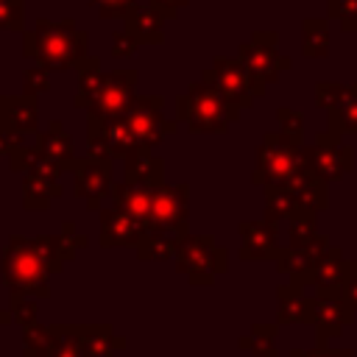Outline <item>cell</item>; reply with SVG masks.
<instances>
[{"instance_id": "obj_1", "label": "cell", "mask_w": 357, "mask_h": 357, "mask_svg": "<svg viewBox=\"0 0 357 357\" xmlns=\"http://www.w3.org/2000/svg\"><path fill=\"white\" fill-rule=\"evenodd\" d=\"M50 265L42 254L39 237L25 240V237H11L8 245L3 248L0 257V282L8 290L17 293H28L33 298H47L50 296Z\"/></svg>"}, {"instance_id": "obj_2", "label": "cell", "mask_w": 357, "mask_h": 357, "mask_svg": "<svg viewBox=\"0 0 357 357\" xmlns=\"http://www.w3.org/2000/svg\"><path fill=\"white\" fill-rule=\"evenodd\" d=\"M28 53L47 70L73 67L84 56V33L75 31L73 20L59 25L39 20L36 31L28 36Z\"/></svg>"}, {"instance_id": "obj_3", "label": "cell", "mask_w": 357, "mask_h": 357, "mask_svg": "<svg viewBox=\"0 0 357 357\" xmlns=\"http://www.w3.org/2000/svg\"><path fill=\"white\" fill-rule=\"evenodd\" d=\"M307 170L304 162V148L293 142L284 134H268L259 153H257V170L254 181L268 184V187H290L301 173Z\"/></svg>"}, {"instance_id": "obj_4", "label": "cell", "mask_w": 357, "mask_h": 357, "mask_svg": "<svg viewBox=\"0 0 357 357\" xmlns=\"http://www.w3.org/2000/svg\"><path fill=\"white\" fill-rule=\"evenodd\" d=\"M137 84V73H114V75H95L92 81H81V92L75 98L78 106L89 109V120L123 117L134 100L131 86Z\"/></svg>"}, {"instance_id": "obj_5", "label": "cell", "mask_w": 357, "mask_h": 357, "mask_svg": "<svg viewBox=\"0 0 357 357\" xmlns=\"http://www.w3.org/2000/svg\"><path fill=\"white\" fill-rule=\"evenodd\" d=\"M178 114L192 131H223L229 120L237 117V112L206 78H201V84H192L187 95L178 98Z\"/></svg>"}, {"instance_id": "obj_6", "label": "cell", "mask_w": 357, "mask_h": 357, "mask_svg": "<svg viewBox=\"0 0 357 357\" xmlns=\"http://www.w3.org/2000/svg\"><path fill=\"white\" fill-rule=\"evenodd\" d=\"M176 268L190 276L192 284H212L226 271V248L215 245L209 234H184L176 245Z\"/></svg>"}, {"instance_id": "obj_7", "label": "cell", "mask_w": 357, "mask_h": 357, "mask_svg": "<svg viewBox=\"0 0 357 357\" xmlns=\"http://www.w3.org/2000/svg\"><path fill=\"white\" fill-rule=\"evenodd\" d=\"M240 61L248 70L257 95H262L265 84L276 81L279 73L290 67V59H282L276 50V33H254V39L240 47Z\"/></svg>"}, {"instance_id": "obj_8", "label": "cell", "mask_w": 357, "mask_h": 357, "mask_svg": "<svg viewBox=\"0 0 357 357\" xmlns=\"http://www.w3.org/2000/svg\"><path fill=\"white\" fill-rule=\"evenodd\" d=\"M86 145L92 156L112 159V156H134L139 151V142L134 139L126 117H106V120H89Z\"/></svg>"}, {"instance_id": "obj_9", "label": "cell", "mask_w": 357, "mask_h": 357, "mask_svg": "<svg viewBox=\"0 0 357 357\" xmlns=\"http://www.w3.org/2000/svg\"><path fill=\"white\" fill-rule=\"evenodd\" d=\"M312 304V326H315V346H329L332 337H340L343 329L351 324L354 310L340 298L335 290H315Z\"/></svg>"}, {"instance_id": "obj_10", "label": "cell", "mask_w": 357, "mask_h": 357, "mask_svg": "<svg viewBox=\"0 0 357 357\" xmlns=\"http://www.w3.org/2000/svg\"><path fill=\"white\" fill-rule=\"evenodd\" d=\"M204 78L226 98V103L234 112L245 109L251 103V98L257 95L254 92V84H251V75H248V70L243 67L240 59L237 61L234 59H218L215 67L209 73H204Z\"/></svg>"}, {"instance_id": "obj_11", "label": "cell", "mask_w": 357, "mask_h": 357, "mask_svg": "<svg viewBox=\"0 0 357 357\" xmlns=\"http://www.w3.org/2000/svg\"><path fill=\"white\" fill-rule=\"evenodd\" d=\"M329 248H332V245H329L326 234H315L312 240H307V243H301V245H287V248H282L279 257H276V265H279V271H282L284 276H290L293 284L307 287L310 279H312V271L318 268V262L326 257Z\"/></svg>"}, {"instance_id": "obj_12", "label": "cell", "mask_w": 357, "mask_h": 357, "mask_svg": "<svg viewBox=\"0 0 357 357\" xmlns=\"http://www.w3.org/2000/svg\"><path fill=\"white\" fill-rule=\"evenodd\" d=\"M304 162L318 178L337 181L351 170V148L343 145L335 131H329V137H318L312 148H304Z\"/></svg>"}, {"instance_id": "obj_13", "label": "cell", "mask_w": 357, "mask_h": 357, "mask_svg": "<svg viewBox=\"0 0 357 357\" xmlns=\"http://www.w3.org/2000/svg\"><path fill=\"white\" fill-rule=\"evenodd\" d=\"M159 106H162L159 98H134L128 112L123 114L128 128H131V134H134V139L139 142V148H151L153 142H159L165 137V131L173 128L170 123L162 120Z\"/></svg>"}, {"instance_id": "obj_14", "label": "cell", "mask_w": 357, "mask_h": 357, "mask_svg": "<svg viewBox=\"0 0 357 357\" xmlns=\"http://www.w3.org/2000/svg\"><path fill=\"white\" fill-rule=\"evenodd\" d=\"M151 226L187 234V187H153L148 229Z\"/></svg>"}, {"instance_id": "obj_15", "label": "cell", "mask_w": 357, "mask_h": 357, "mask_svg": "<svg viewBox=\"0 0 357 357\" xmlns=\"http://www.w3.org/2000/svg\"><path fill=\"white\" fill-rule=\"evenodd\" d=\"M75 192L81 198H86V204L92 209H98L100 198L112 190V170L106 159H86V162H75Z\"/></svg>"}, {"instance_id": "obj_16", "label": "cell", "mask_w": 357, "mask_h": 357, "mask_svg": "<svg viewBox=\"0 0 357 357\" xmlns=\"http://www.w3.org/2000/svg\"><path fill=\"white\" fill-rule=\"evenodd\" d=\"M145 234V226L131 218L128 212H123L120 206L114 209H103L100 212V245L112 248V245H139Z\"/></svg>"}, {"instance_id": "obj_17", "label": "cell", "mask_w": 357, "mask_h": 357, "mask_svg": "<svg viewBox=\"0 0 357 357\" xmlns=\"http://www.w3.org/2000/svg\"><path fill=\"white\" fill-rule=\"evenodd\" d=\"M243 245H240V259H276L279 257V234L271 220L259 223H243L240 226Z\"/></svg>"}, {"instance_id": "obj_18", "label": "cell", "mask_w": 357, "mask_h": 357, "mask_svg": "<svg viewBox=\"0 0 357 357\" xmlns=\"http://www.w3.org/2000/svg\"><path fill=\"white\" fill-rule=\"evenodd\" d=\"M312 304L304 287L287 282L276 290V324H312Z\"/></svg>"}, {"instance_id": "obj_19", "label": "cell", "mask_w": 357, "mask_h": 357, "mask_svg": "<svg viewBox=\"0 0 357 357\" xmlns=\"http://www.w3.org/2000/svg\"><path fill=\"white\" fill-rule=\"evenodd\" d=\"M349 271H351V259H346L343 254H340V248H329L326 251V257L318 262V268L312 271V279H310V284L315 287V290H340V284L346 282V276H349Z\"/></svg>"}, {"instance_id": "obj_20", "label": "cell", "mask_w": 357, "mask_h": 357, "mask_svg": "<svg viewBox=\"0 0 357 357\" xmlns=\"http://www.w3.org/2000/svg\"><path fill=\"white\" fill-rule=\"evenodd\" d=\"M126 349V337L109 324H84V354L86 357H114Z\"/></svg>"}, {"instance_id": "obj_21", "label": "cell", "mask_w": 357, "mask_h": 357, "mask_svg": "<svg viewBox=\"0 0 357 357\" xmlns=\"http://www.w3.org/2000/svg\"><path fill=\"white\" fill-rule=\"evenodd\" d=\"M184 234L178 231H170V229H159V226H151L145 229L139 245H137V254L139 259H167V257H176V245Z\"/></svg>"}, {"instance_id": "obj_22", "label": "cell", "mask_w": 357, "mask_h": 357, "mask_svg": "<svg viewBox=\"0 0 357 357\" xmlns=\"http://www.w3.org/2000/svg\"><path fill=\"white\" fill-rule=\"evenodd\" d=\"M276 332H279V324H254L251 332L243 335L237 343L243 351H251L254 357H279Z\"/></svg>"}, {"instance_id": "obj_23", "label": "cell", "mask_w": 357, "mask_h": 357, "mask_svg": "<svg viewBox=\"0 0 357 357\" xmlns=\"http://www.w3.org/2000/svg\"><path fill=\"white\" fill-rule=\"evenodd\" d=\"M126 178H128L131 184L159 187V181H162V162H156L153 156H148V153H145V148H139L134 156H128Z\"/></svg>"}, {"instance_id": "obj_24", "label": "cell", "mask_w": 357, "mask_h": 357, "mask_svg": "<svg viewBox=\"0 0 357 357\" xmlns=\"http://www.w3.org/2000/svg\"><path fill=\"white\" fill-rule=\"evenodd\" d=\"M42 156L53 165H75L73 142L61 131V123H50V134H45V139H42Z\"/></svg>"}, {"instance_id": "obj_25", "label": "cell", "mask_w": 357, "mask_h": 357, "mask_svg": "<svg viewBox=\"0 0 357 357\" xmlns=\"http://www.w3.org/2000/svg\"><path fill=\"white\" fill-rule=\"evenodd\" d=\"M22 357H53V329L42 324L22 326Z\"/></svg>"}, {"instance_id": "obj_26", "label": "cell", "mask_w": 357, "mask_h": 357, "mask_svg": "<svg viewBox=\"0 0 357 357\" xmlns=\"http://www.w3.org/2000/svg\"><path fill=\"white\" fill-rule=\"evenodd\" d=\"M162 20H167L162 11L151 8H134L128 14V33H137L139 39H159L162 33Z\"/></svg>"}, {"instance_id": "obj_27", "label": "cell", "mask_w": 357, "mask_h": 357, "mask_svg": "<svg viewBox=\"0 0 357 357\" xmlns=\"http://www.w3.org/2000/svg\"><path fill=\"white\" fill-rule=\"evenodd\" d=\"M326 42H329L326 22H321V20H307V22H304V53L312 56V59L326 56Z\"/></svg>"}, {"instance_id": "obj_28", "label": "cell", "mask_w": 357, "mask_h": 357, "mask_svg": "<svg viewBox=\"0 0 357 357\" xmlns=\"http://www.w3.org/2000/svg\"><path fill=\"white\" fill-rule=\"evenodd\" d=\"M8 312H11V321L20 324V326L36 324V301H33L28 293H17V290H11Z\"/></svg>"}, {"instance_id": "obj_29", "label": "cell", "mask_w": 357, "mask_h": 357, "mask_svg": "<svg viewBox=\"0 0 357 357\" xmlns=\"http://www.w3.org/2000/svg\"><path fill=\"white\" fill-rule=\"evenodd\" d=\"M329 14L343 22V28L357 31V0H329Z\"/></svg>"}, {"instance_id": "obj_30", "label": "cell", "mask_w": 357, "mask_h": 357, "mask_svg": "<svg viewBox=\"0 0 357 357\" xmlns=\"http://www.w3.org/2000/svg\"><path fill=\"white\" fill-rule=\"evenodd\" d=\"M22 0H0V28H22Z\"/></svg>"}, {"instance_id": "obj_31", "label": "cell", "mask_w": 357, "mask_h": 357, "mask_svg": "<svg viewBox=\"0 0 357 357\" xmlns=\"http://www.w3.org/2000/svg\"><path fill=\"white\" fill-rule=\"evenodd\" d=\"M346 95H349V89L346 86H340V84H318V106H326V109H335V106H340L343 100H346Z\"/></svg>"}, {"instance_id": "obj_32", "label": "cell", "mask_w": 357, "mask_h": 357, "mask_svg": "<svg viewBox=\"0 0 357 357\" xmlns=\"http://www.w3.org/2000/svg\"><path fill=\"white\" fill-rule=\"evenodd\" d=\"M279 123H282V134L290 137L293 142L301 145V134H304V120L298 114H293L290 109H282L279 112Z\"/></svg>"}, {"instance_id": "obj_33", "label": "cell", "mask_w": 357, "mask_h": 357, "mask_svg": "<svg viewBox=\"0 0 357 357\" xmlns=\"http://www.w3.org/2000/svg\"><path fill=\"white\" fill-rule=\"evenodd\" d=\"M92 3L100 8L103 17H128L137 8L134 0H92Z\"/></svg>"}, {"instance_id": "obj_34", "label": "cell", "mask_w": 357, "mask_h": 357, "mask_svg": "<svg viewBox=\"0 0 357 357\" xmlns=\"http://www.w3.org/2000/svg\"><path fill=\"white\" fill-rule=\"evenodd\" d=\"M290 357H354L351 349H329V346H312V349H293Z\"/></svg>"}, {"instance_id": "obj_35", "label": "cell", "mask_w": 357, "mask_h": 357, "mask_svg": "<svg viewBox=\"0 0 357 357\" xmlns=\"http://www.w3.org/2000/svg\"><path fill=\"white\" fill-rule=\"evenodd\" d=\"M187 0H151V6L156 8V11H162L165 17H173L176 14V8L178 6H184Z\"/></svg>"}, {"instance_id": "obj_36", "label": "cell", "mask_w": 357, "mask_h": 357, "mask_svg": "<svg viewBox=\"0 0 357 357\" xmlns=\"http://www.w3.org/2000/svg\"><path fill=\"white\" fill-rule=\"evenodd\" d=\"M6 324H14L11 321V312L8 310H0V326H6Z\"/></svg>"}]
</instances>
